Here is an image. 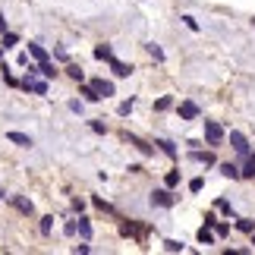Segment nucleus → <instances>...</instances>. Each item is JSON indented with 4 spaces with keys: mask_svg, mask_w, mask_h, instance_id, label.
<instances>
[{
    "mask_svg": "<svg viewBox=\"0 0 255 255\" xmlns=\"http://www.w3.org/2000/svg\"><path fill=\"white\" fill-rule=\"evenodd\" d=\"M252 25H255V19H252Z\"/></svg>",
    "mask_w": 255,
    "mask_h": 255,
    "instance_id": "nucleus-34",
    "label": "nucleus"
},
{
    "mask_svg": "<svg viewBox=\"0 0 255 255\" xmlns=\"http://www.w3.org/2000/svg\"><path fill=\"white\" fill-rule=\"evenodd\" d=\"M76 230H79V237H85V240L92 237V224H88L85 218H79V224H76Z\"/></svg>",
    "mask_w": 255,
    "mask_h": 255,
    "instance_id": "nucleus-12",
    "label": "nucleus"
},
{
    "mask_svg": "<svg viewBox=\"0 0 255 255\" xmlns=\"http://www.w3.org/2000/svg\"><path fill=\"white\" fill-rule=\"evenodd\" d=\"M129 111H132V101H123V104H120V114L126 117V114H129Z\"/></svg>",
    "mask_w": 255,
    "mask_h": 255,
    "instance_id": "nucleus-30",
    "label": "nucleus"
},
{
    "mask_svg": "<svg viewBox=\"0 0 255 255\" xmlns=\"http://www.w3.org/2000/svg\"><path fill=\"white\" fill-rule=\"evenodd\" d=\"M66 73H70V76H73L76 82H82V79H85V73L79 70V66H66Z\"/></svg>",
    "mask_w": 255,
    "mask_h": 255,
    "instance_id": "nucleus-21",
    "label": "nucleus"
},
{
    "mask_svg": "<svg viewBox=\"0 0 255 255\" xmlns=\"http://www.w3.org/2000/svg\"><path fill=\"white\" fill-rule=\"evenodd\" d=\"M51 227H54V218H41V233H44V237L51 233Z\"/></svg>",
    "mask_w": 255,
    "mask_h": 255,
    "instance_id": "nucleus-25",
    "label": "nucleus"
},
{
    "mask_svg": "<svg viewBox=\"0 0 255 255\" xmlns=\"http://www.w3.org/2000/svg\"><path fill=\"white\" fill-rule=\"evenodd\" d=\"M126 139H129V145H135V148H139L142 154H151V148H148V145H145L142 139H135V135H126Z\"/></svg>",
    "mask_w": 255,
    "mask_h": 255,
    "instance_id": "nucleus-15",
    "label": "nucleus"
},
{
    "mask_svg": "<svg viewBox=\"0 0 255 255\" xmlns=\"http://www.w3.org/2000/svg\"><path fill=\"white\" fill-rule=\"evenodd\" d=\"M183 22H186V25H189V28H192V32H195V28H199V22H195V19H192V16H183Z\"/></svg>",
    "mask_w": 255,
    "mask_h": 255,
    "instance_id": "nucleus-29",
    "label": "nucleus"
},
{
    "mask_svg": "<svg viewBox=\"0 0 255 255\" xmlns=\"http://www.w3.org/2000/svg\"><path fill=\"white\" fill-rule=\"evenodd\" d=\"M28 54H32L38 63H41V60H47V51H44L41 44H28Z\"/></svg>",
    "mask_w": 255,
    "mask_h": 255,
    "instance_id": "nucleus-10",
    "label": "nucleus"
},
{
    "mask_svg": "<svg viewBox=\"0 0 255 255\" xmlns=\"http://www.w3.org/2000/svg\"><path fill=\"white\" fill-rule=\"evenodd\" d=\"M0 199H3V192H0Z\"/></svg>",
    "mask_w": 255,
    "mask_h": 255,
    "instance_id": "nucleus-33",
    "label": "nucleus"
},
{
    "mask_svg": "<svg viewBox=\"0 0 255 255\" xmlns=\"http://www.w3.org/2000/svg\"><path fill=\"white\" fill-rule=\"evenodd\" d=\"M214 230H218V237H227L230 227H227V224H214Z\"/></svg>",
    "mask_w": 255,
    "mask_h": 255,
    "instance_id": "nucleus-28",
    "label": "nucleus"
},
{
    "mask_svg": "<svg viewBox=\"0 0 255 255\" xmlns=\"http://www.w3.org/2000/svg\"><path fill=\"white\" fill-rule=\"evenodd\" d=\"M173 104V98H161V101L158 104H154V111H167V107Z\"/></svg>",
    "mask_w": 255,
    "mask_h": 255,
    "instance_id": "nucleus-26",
    "label": "nucleus"
},
{
    "mask_svg": "<svg viewBox=\"0 0 255 255\" xmlns=\"http://www.w3.org/2000/svg\"><path fill=\"white\" fill-rule=\"evenodd\" d=\"M22 88H25V92H35V95H47V82L32 79V76H25V79H22Z\"/></svg>",
    "mask_w": 255,
    "mask_h": 255,
    "instance_id": "nucleus-3",
    "label": "nucleus"
},
{
    "mask_svg": "<svg viewBox=\"0 0 255 255\" xmlns=\"http://www.w3.org/2000/svg\"><path fill=\"white\" fill-rule=\"evenodd\" d=\"M164 249H167V252H183V243H176V240H167V243H164Z\"/></svg>",
    "mask_w": 255,
    "mask_h": 255,
    "instance_id": "nucleus-22",
    "label": "nucleus"
},
{
    "mask_svg": "<svg viewBox=\"0 0 255 255\" xmlns=\"http://www.w3.org/2000/svg\"><path fill=\"white\" fill-rule=\"evenodd\" d=\"M240 176H255V154L249 158V164H246V167L240 170Z\"/></svg>",
    "mask_w": 255,
    "mask_h": 255,
    "instance_id": "nucleus-17",
    "label": "nucleus"
},
{
    "mask_svg": "<svg viewBox=\"0 0 255 255\" xmlns=\"http://www.w3.org/2000/svg\"><path fill=\"white\" fill-rule=\"evenodd\" d=\"M237 227H240L243 233H252V230H255V221H246V218H243V221H237Z\"/></svg>",
    "mask_w": 255,
    "mask_h": 255,
    "instance_id": "nucleus-19",
    "label": "nucleus"
},
{
    "mask_svg": "<svg viewBox=\"0 0 255 255\" xmlns=\"http://www.w3.org/2000/svg\"><path fill=\"white\" fill-rule=\"evenodd\" d=\"M199 243H205V246H211V243H214L211 227H202V230H199Z\"/></svg>",
    "mask_w": 255,
    "mask_h": 255,
    "instance_id": "nucleus-13",
    "label": "nucleus"
},
{
    "mask_svg": "<svg viewBox=\"0 0 255 255\" xmlns=\"http://www.w3.org/2000/svg\"><path fill=\"white\" fill-rule=\"evenodd\" d=\"M221 173L230 176V180H237V176H240V167H237V164H221Z\"/></svg>",
    "mask_w": 255,
    "mask_h": 255,
    "instance_id": "nucleus-11",
    "label": "nucleus"
},
{
    "mask_svg": "<svg viewBox=\"0 0 255 255\" xmlns=\"http://www.w3.org/2000/svg\"><path fill=\"white\" fill-rule=\"evenodd\" d=\"M176 183H180V173L170 170V173H167V186H176Z\"/></svg>",
    "mask_w": 255,
    "mask_h": 255,
    "instance_id": "nucleus-27",
    "label": "nucleus"
},
{
    "mask_svg": "<svg viewBox=\"0 0 255 255\" xmlns=\"http://www.w3.org/2000/svg\"><path fill=\"white\" fill-rule=\"evenodd\" d=\"M192 161H205V164H214L211 154H202V151H192Z\"/></svg>",
    "mask_w": 255,
    "mask_h": 255,
    "instance_id": "nucleus-24",
    "label": "nucleus"
},
{
    "mask_svg": "<svg viewBox=\"0 0 255 255\" xmlns=\"http://www.w3.org/2000/svg\"><path fill=\"white\" fill-rule=\"evenodd\" d=\"M95 57H98V60H111L114 54H111V47H107V44H98L95 47Z\"/></svg>",
    "mask_w": 255,
    "mask_h": 255,
    "instance_id": "nucleus-14",
    "label": "nucleus"
},
{
    "mask_svg": "<svg viewBox=\"0 0 255 255\" xmlns=\"http://www.w3.org/2000/svg\"><path fill=\"white\" fill-rule=\"evenodd\" d=\"M3 28H6V19H3V13H0V32H3Z\"/></svg>",
    "mask_w": 255,
    "mask_h": 255,
    "instance_id": "nucleus-31",
    "label": "nucleus"
},
{
    "mask_svg": "<svg viewBox=\"0 0 255 255\" xmlns=\"http://www.w3.org/2000/svg\"><path fill=\"white\" fill-rule=\"evenodd\" d=\"M82 95L88 98V101H101V95H98V92H95L92 85H82Z\"/></svg>",
    "mask_w": 255,
    "mask_h": 255,
    "instance_id": "nucleus-16",
    "label": "nucleus"
},
{
    "mask_svg": "<svg viewBox=\"0 0 255 255\" xmlns=\"http://www.w3.org/2000/svg\"><path fill=\"white\" fill-rule=\"evenodd\" d=\"M252 246H255V230H252Z\"/></svg>",
    "mask_w": 255,
    "mask_h": 255,
    "instance_id": "nucleus-32",
    "label": "nucleus"
},
{
    "mask_svg": "<svg viewBox=\"0 0 255 255\" xmlns=\"http://www.w3.org/2000/svg\"><path fill=\"white\" fill-rule=\"evenodd\" d=\"M158 145H161V151H164V154H170V158H173V154H176V148H173V142H167V139H161Z\"/></svg>",
    "mask_w": 255,
    "mask_h": 255,
    "instance_id": "nucleus-20",
    "label": "nucleus"
},
{
    "mask_svg": "<svg viewBox=\"0 0 255 255\" xmlns=\"http://www.w3.org/2000/svg\"><path fill=\"white\" fill-rule=\"evenodd\" d=\"M92 88H95L101 98H111V95H114V82H107V79H92Z\"/></svg>",
    "mask_w": 255,
    "mask_h": 255,
    "instance_id": "nucleus-4",
    "label": "nucleus"
},
{
    "mask_svg": "<svg viewBox=\"0 0 255 255\" xmlns=\"http://www.w3.org/2000/svg\"><path fill=\"white\" fill-rule=\"evenodd\" d=\"M111 70H114V76H129L132 66H126V63H120V60H114V57H111Z\"/></svg>",
    "mask_w": 255,
    "mask_h": 255,
    "instance_id": "nucleus-9",
    "label": "nucleus"
},
{
    "mask_svg": "<svg viewBox=\"0 0 255 255\" xmlns=\"http://www.w3.org/2000/svg\"><path fill=\"white\" fill-rule=\"evenodd\" d=\"M151 205H158V208H170V205H173V195L167 189H154L151 192Z\"/></svg>",
    "mask_w": 255,
    "mask_h": 255,
    "instance_id": "nucleus-2",
    "label": "nucleus"
},
{
    "mask_svg": "<svg viewBox=\"0 0 255 255\" xmlns=\"http://www.w3.org/2000/svg\"><path fill=\"white\" fill-rule=\"evenodd\" d=\"M205 135H208V142L211 145H218L224 139V126L221 123H214V120H205Z\"/></svg>",
    "mask_w": 255,
    "mask_h": 255,
    "instance_id": "nucleus-1",
    "label": "nucleus"
},
{
    "mask_svg": "<svg viewBox=\"0 0 255 255\" xmlns=\"http://www.w3.org/2000/svg\"><path fill=\"white\" fill-rule=\"evenodd\" d=\"M148 54L154 57V60H164V51H161V47H158V44H148Z\"/></svg>",
    "mask_w": 255,
    "mask_h": 255,
    "instance_id": "nucleus-23",
    "label": "nucleus"
},
{
    "mask_svg": "<svg viewBox=\"0 0 255 255\" xmlns=\"http://www.w3.org/2000/svg\"><path fill=\"white\" fill-rule=\"evenodd\" d=\"M180 117L183 120H195V117H199V107H195L192 101H183L180 104Z\"/></svg>",
    "mask_w": 255,
    "mask_h": 255,
    "instance_id": "nucleus-8",
    "label": "nucleus"
},
{
    "mask_svg": "<svg viewBox=\"0 0 255 255\" xmlns=\"http://www.w3.org/2000/svg\"><path fill=\"white\" fill-rule=\"evenodd\" d=\"M16 44H19V38H16L13 32H6V35H3V44H0V47H16Z\"/></svg>",
    "mask_w": 255,
    "mask_h": 255,
    "instance_id": "nucleus-18",
    "label": "nucleus"
},
{
    "mask_svg": "<svg viewBox=\"0 0 255 255\" xmlns=\"http://www.w3.org/2000/svg\"><path fill=\"white\" fill-rule=\"evenodd\" d=\"M6 139L9 142H16V145H22V148H32V135H25V132H6Z\"/></svg>",
    "mask_w": 255,
    "mask_h": 255,
    "instance_id": "nucleus-7",
    "label": "nucleus"
},
{
    "mask_svg": "<svg viewBox=\"0 0 255 255\" xmlns=\"http://www.w3.org/2000/svg\"><path fill=\"white\" fill-rule=\"evenodd\" d=\"M230 142H233V148H237L240 154H249V142H246L243 132H230Z\"/></svg>",
    "mask_w": 255,
    "mask_h": 255,
    "instance_id": "nucleus-5",
    "label": "nucleus"
},
{
    "mask_svg": "<svg viewBox=\"0 0 255 255\" xmlns=\"http://www.w3.org/2000/svg\"><path fill=\"white\" fill-rule=\"evenodd\" d=\"M9 202H13V208H16V211H22V214H32V211H35V205L28 202V199H22V195H13Z\"/></svg>",
    "mask_w": 255,
    "mask_h": 255,
    "instance_id": "nucleus-6",
    "label": "nucleus"
}]
</instances>
